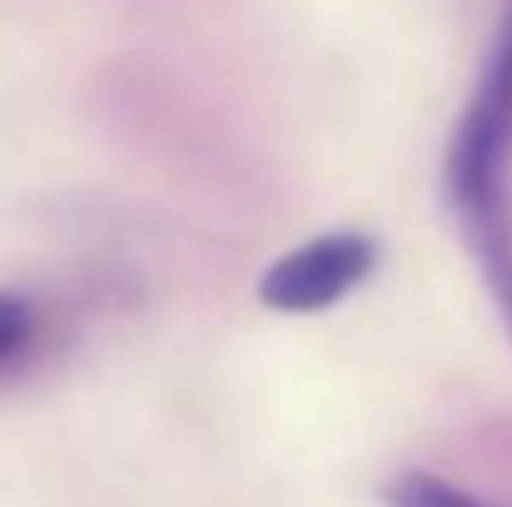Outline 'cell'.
Segmentation results:
<instances>
[{
    "label": "cell",
    "mask_w": 512,
    "mask_h": 507,
    "mask_svg": "<svg viewBox=\"0 0 512 507\" xmlns=\"http://www.w3.org/2000/svg\"><path fill=\"white\" fill-rule=\"evenodd\" d=\"M383 498L393 507H488L483 498H473V493H463V488H453L433 473H403L398 483L383 488Z\"/></svg>",
    "instance_id": "277c9868"
},
{
    "label": "cell",
    "mask_w": 512,
    "mask_h": 507,
    "mask_svg": "<svg viewBox=\"0 0 512 507\" xmlns=\"http://www.w3.org/2000/svg\"><path fill=\"white\" fill-rule=\"evenodd\" d=\"M443 194L512 334V0H503L488 65L453 125Z\"/></svg>",
    "instance_id": "6da1fadb"
},
{
    "label": "cell",
    "mask_w": 512,
    "mask_h": 507,
    "mask_svg": "<svg viewBox=\"0 0 512 507\" xmlns=\"http://www.w3.org/2000/svg\"><path fill=\"white\" fill-rule=\"evenodd\" d=\"M378 269V244L358 229L319 234L259 274V299L274 314H324Z\"/></svg>",
    "instance_id": "7a4b0ae2"
},
{
    "label": "cell",
    "mask_w": 512,
    "mask_h": 507,
    "mask_svg": "<svg viewBox=\"0 0 512 507\" xmlns=\"http://www.w3.org/2000/svg\"><path fill=\"white\" fill-rule=\"evenodd\" d=\"M35 338H40L35 304H30L25 294H15V289H0V373L20 368V363L30 358Z\"/></svg>",
    "instance_id": "3957f363"
}]
</instances>
